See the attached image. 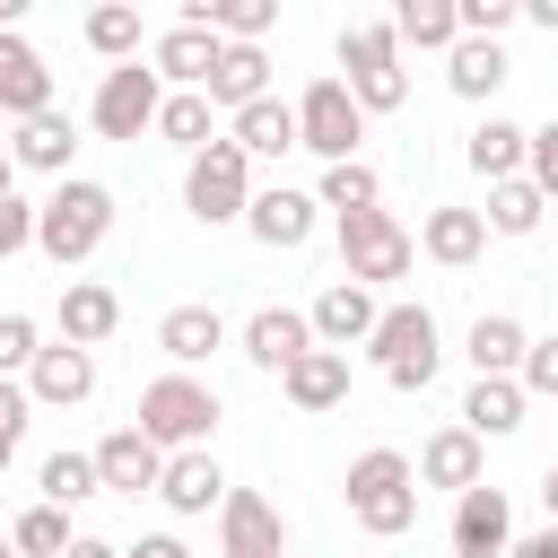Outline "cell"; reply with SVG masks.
Masks as SVG:
<instances>
[{"label":"cell","mask_w":558,"mask_h":558,"mask_svg":"<svg viewBox=\"0 0 558 558\" xmlns=\"http://www.w3.org/2000/svg\"><path fill=\"white\" fill-rule=\"evenodd\" d=\"M105 235H113V192H105V183L61 174V183H52V201H35V253H44V262L78 270Z\"/></svg>","instance_id":"obj_1"},{"label":"cell","mask_w":558,"mask_h":558,"mask_svg":"<svg viewBox=\"0 0 558 558\" xmlns=\"http://www.w3.org/2000/svg\"><path fill=\"white\" fill-rule=\"evenodd\" d=\"M349 514H357V532L401 541V532L418 523V480H410V453H392V445L357 453V462H349Z\"/></svg>","instance_id":"obj_2"},{"label":"cell","mask_w":558,"mask_h":558,"mask_svg":"<svg viewBox=\"0 0 558 558\" xmlns=\"http://www.w3.org/2000/svg\"><path fill=\"white\" fill-rule=\"evenodd\" d=\"M157 453H192V445H209L218 436V392L201 384V375H157L148 392H140V418H131Z\"/></svg>","instance_id":"obj_3"},{"label":"cell","mask_w":558,"mask_h":558,"mask_svg":"<svg viewBox=\"0 0 558 558\" xmlns=\"http://www.w3.org/2000/svg\"><path fill=\"white\" fill-rule=\"evenodd\" d=\"M340 87H349V105L357 113H392V105H410V70H401V44H392V26L375 17V26H340Z\"/></svg>","instance_id":"obj_4"},{"label":"cell","mask_w":558,"mask_h":558,"mask_svg":"<svg viewBox=\"0 0 558 558\" xmlns=\"http://www.w3.org/2000/svg\"><path fill=\"white\" fill-rule=\"evenodd\" d=\"M366 349H375V366H384L392 392H427V384H436V357H445L427 305H384L375 331H366Z\"/></svg>","instance_id":"obj_5"},{"label":"cell","mask_w":558,"mask_h":558,"mask_svg":"<svg viewBox=\"0 0 558 558\" xmlns=\"http://www.w3.org/2000/svg\"><path fill=\"white\" fill-rule=\"evenodd\" d=\"M288 113H296V148H314L323 166H349V157H357V140H366V113L349 105V87H340V78H314Z\"/></svg>","instance_id":"obj_6"},{"label":"cell","mask_w":558,"mask_h":558,"mask_svg":"<svg viewBox=\"0 0 558 558\" xmlns=\"http://www.w3.org/2000/svg\"><path fill=\"white\" fill-rule=\"evenodd\" d=\"M244 201H253V166H244L227 140H209L201 157H183V209H192L201 227H227V218H244Z\"/></svg>","instance_id":"obj_7"},{"label":"cell","mask_w":558,"mask_h":558,"mask_svg":"<svg viewBox=\"0 0 558 558\" xmlns=\"http://www.w3.org/2000/svg\"><path fill=\"white\" fill-rule=\"evenodd\" d=\"M410 227L392 218V209H357V218H340V270H349V288H375V279H401L410 270Z\"/></svg>","instance_id":"obj_8"},{"label":"cell","mask_w":558,"mask_h":558,"mask_svg":"<svg viewBox=\"0 0 558 558\" xmlns=\"http://www.w3.org/2000/svg\"><path fill=\"white\" fill-rule=\"evenodd\" d=\"M157 78L140 70V61H113L105 78H96V105H87V122H96V140H140L148 122H157Z\"/></svg>","instance_id":"obj_9"},{"label":"cell","mask_w":558,"mask_h":558,"mask_svg":"<svg viewBox=\"0 0 558 558\" xmlns=\"http://www.w3.org/2000/svg\"><path fill=\"white\" fill-rule=\"evenodd\" d=\"M218 558H288V523L262 488H227L218 497Z\"/></svg>","instance_id":"obj_10"},{"label":"cell","mask_w":558,"mask_h":558,"mask_svg":"<svg viewBox=\"0 0 558 558\" xmlns=\"http://www.w3.org/2000/svg\"><path fill=\"white\" fill-rule=\"evenodd\" d=\"M35 113H52V70L17 26H0V122H35Z\"/></svg>","instance_id":"obj_11"},{"label":"cell","mask_w":558,"mask_h":558,"mask_svg":"<svg viewBox=\"0 0 558 558\" xmlns=\"http://www.w3.org/2000/svg\"><path fill=\"white\" fill-rule=\"evenodd\" d=\"M506 541H514V506H506V488H462L453 497V558H506Z\"/></svg>","instance_id":"obj_12"},{"label":"cell","mask_w":558,"mask_h":558,"mask_svg":"<svg viewBox=\"0 0 558 558\" xmlns=\"http://www.w3.org/2000/svg\"><path fill=\"white\" fill-rule=\"evenodd\" d=\"M52 323H61V349H87L96 357V340H113V323H122V296L105 279H61Z\"/></svg>","instance_id":"obj_13"},{"label":"cell","mask_w":558,"mask_h":558,"mask_svg":"<svg viewBox=\"0 0 558 558\" xmlns=\"http://www.w3.org/2000/svg\"><path fill=\"white\" fill-rule=\"evenodd\" d=\"M375 314H384V305H375V288L331 279V288L305 305V331H314V349H340V357H349V340H366V331H375Z\"/></svg>","instance_id":"obj_14"},{"label":"cell","mask_w":558,"mask_h":558,"mask_svg":"<svg viewBox=\"0 0 558 558\" xmlns=\"http://www.w3.org/2000/svg\"><path fill=\"white\" fill-rule=\"evenodd\" d=\"M148 497H166L174 514H209V506L227 497V471H218L209 445H192V453H166V462H157V488H148Z\"/></svg>","instance_id":"obj_15"},{"label":"cell","mask_w":558,"mask_h":558,"mask_svg":"<svg viewBox=\"0 0 558 558\" xmlns=\"http://www.w3.org/2000/svg\"><path fill=\"white\" fill-rule=\"evenodd\" d=\"M244 227H253V244H270V253H296V244L314 235V192H288V183H270V192H253V201H244Z\"/></svg>","instance_id":"obj_16"},{"label":"cell","mask_w":558,"mask_h":558,"mask_svg":"<svg viewBox=\"0 0 558 558\" xmlns=\"http://www.w3.org/2000/svg\"><path fill=\"white\" fill-rule=\"evenodd\" d=\"M87 392H96V357H87V349H35V357H26V401L78 410Z\"/></svg>","instance_id":"obj_17"},{"label":"cell","mask_w":558,"mask_h":558,"mask_svg":"<svg viewBox=\"0 0 558 558\" xmlns=\"http://www.w3.org/2000/svg\"><path fill=\"white\" fill-rule=\"evenodd\" d=\"M87 462H96V488H113V497H148V488H157V462H166V453H157V445H148L140 427H113V436H105V445H96Z\"/></svg>","instance_id":"obj_18"},{"label":"cell","mask_w":558,"mask_h":558,"mask_svg":"<svg viewBox=\"0 0 558 558\" xmlns=\"http://www.w3.org/2000/svg\"><path fill=\"white\" fill-rule=\"evenodd\" d=\"M410 480H427V488H480L488 480V453H480V436H462V427H436L427 445H418V462H410Z\"/></svg>","instance_id":"obj_19"},{"label":"cell","mask_w":558,"mask_h":558,"mask_svg":"<svg viewBox=\"0 0 558 558\" xmlns=\"http://www.w3.org/2000/svg\"><path fill=\"white\" fill-rule=\"evenodd\" d=\"M201 96H209V105H227V113L262 105V96H270V61H262V44H218V61H209Z\"/></svg>","instance_id":"obj_20"},{"label":"cell","mask_w":558,"mask_h":558,"mask_svg":"<svg viewBox=\"0 0 558 558\" xmlns=\"http://www.w3.org/2000/svg\"><path fill=\"white\" fill-rule=\"evenodd\" d=\"M305 349H314V331H305V314H296V305H262V314L244 323V357H253L262 375H288Z\"/></svg>","instance_id":"obj_21"},{"label":"cell","mask_w":558,"mask_h":558,"mask_svg":"<svg viewBox=\"0 0 558 558\" xmlns=\"http://www.w3.org/2000/svg\"><path fill=\"white\" fill-rule=\"evenodd\" d=\"M209 61H218V35H209V26H166V35L148 44V78H157V87H166V78H174V87H201Z\"/></svg>","instance_id":"obj_22"},{"label":"cell","mask_w":558,"mask_h":558,"mask_svg":"<svg viewBox=\"0 0 558 558\" xmlns=\"http://www.w3.org/2000/svg\"><path fill=\"white\" fill-rule=\"evenodd\" d=\"M70 157H78V131H70L61 105L35 113V122H17V140H9V166H35V174H70Z\"/></svg>","instance_id":"obj_23"},{"label":"cell","mask_w":558,"mask_h":558,"mask_svg":"<svg viewBox=\"0 0 558 558\" xmlns=\"http://www.w3.org/2000/svg\"><path fill=\"white\" fill-rule=\"evenodd\" d=\"M279 392H288L296 410H340V401H349V357H340V349H305V357L279 375Z\"/></svg>","instance_id":"obj_24"},{"label":"cell","mask_w":558,"mask_h":558,"mask_svg":"<svg viewBox=\"0 0 558 558\" xmlns=\"http://www.w3.org/2000/svg\"><path fill=\"white\" fill-rule=\"evenodd\" d=\"M418 244H427V262H445V270H471V262L488 253V227H480V209H427Z\"/></svg>","instance_id":"obj_25"},{"label":"cell","mask_w":558,"mask_h":558,"mask_svg":"<svg viewBox=\"0 0 558 558\" xmlns=\"http://www.w3.org/2000/svg\"><path fill=\"white\" fill-rule=\"evenodd\" d=\"M157 349L174 357V375H183V366H201L209 349H227V323H218V305H174V314L157 323Z\"/></svg>","instance_id":"obj_26"},{"label":"cell","mask_w":558,"mask_h":558,"mask_svg":"<svg viewBox=\"0 0 558 558\" xmlns=\"http://www.w3.org/2000/svg\"><path fill=\"white\" fill-rule=\"evenodd\" d=\"M227 148H235L244 166H253V157H279V148H296V113H288L279 96H262V105H244V113H235Z\"/></svg>","instance_id":"obj_27"},{"label":"cell","mask_w":558,"mask_h":558,"mask_svg":"<svg viewBox=\"0 0 558 558\" xmlns=\"http://www.w3.org/2000/svg\"><path fill=\"white\" fill-rule=\"evenodd\" d=\"M523 427V392H514V375H480L471 384V401H462V436H514Z\"/></svg>","instance_id":"obj_28"},{"label":"cell","mask_w":558,"mask_h":558,"mask_svg":"<svg viewBox=\"0 0 558 558\" xmlns=\"http://www.w3.org/2000/svg\"><path fill=\"white\" fill-rule=\"evenodd\" d=\"M445 87H453V96H471V105H480V96H497V87H506V52H497V44H480V35H453V52H445Z\"/></svg>","instance_id":"obj_29"},{"label":"cell","mask_w":558,"mask_h":558,"mask_svg":"<svg viewBox=\"0 0 558 558\" xmlns=\"http://www.w3.org/2000/svg\"><path fill=\"white\" fill-rule=\"evenodd\" d=\"M166 148H183V157H201L218 131H209V96L201 87H174V96H157V122H148Z\"/></svg>","instance_id":"obj_30"},{"label":"cell","mask_w":558,"mask_h":558,"mask_svg":"<svg viewBox=\"0 0 558 558\" xmlns=\"http://www.w3.org/2000/svg\"><path fill=\"white\" fill-rule=\"evenodd\" d=\"M314 209H331V218L384 209V183H375V166H366V157H349V166H323V183H314Z\"/></svg>","instance_id":"obj_31"},{"label":"cell","mask_w":558,"mask_h":558,"mask_svg":"<svg viewBox=\"0 0 558 558\" xmlns=\"http://www.w3.org/2000/svg\"><path fill=\"white\" fill-rule=\"evenodd\" d=\"M471 174H488V183H506V174H523V122H506V113H488V122L471 131Z\"/></svg>","instance_id":"obj_32"},{"label":"cell","mask_w":558,"mask_h":558,"mask_svg":"<svg viewBox=\"0 0 558 558\" xmlns=\"http://www.w3.org/2000/svg\"><path fill=\"white\" fill-rule=\"evenodd\" d=\"M541 209H549V201H541L523 174H506V183H488V209H480V227H488V235H532V227H541Z\"/></svg>","instance_id":"obj_33"},{"label":"cell","mask_w":558,"mask_h":558,"mask_svg":"<svg viewBox=\"0 0 558 558\" xmlns=\"http://www.w3.org/2000/svg\"><path fill=\"white\" fill-rule=\"evenodd\" d=\"M392 44L453 52V0H401V9H392Z\"/></svg>","instance_id":"obj_34"},{"label":"cell","mask_w":558,"mask_h":558,"mask_svg":"<svg viewBox=\"0 0 558 558\" xmlns=\"http://www.w3.org/2000/svg\"><path fill=\"white\" fill-rule=\"evenodd\" d=\"M523 340H532V331H523L514 314H480V323H471V366H480V375H514Z\"/></svg>","instance_id":"obj_35"},{"label":"cell","mask_w":558,"mask_h":558,"mask_svg":"<svg viewBox=\"0 0 558 558\" xmlns=\"http://www.w3.org/2000/svg\"><path fill=\"white\" fill-rule=\"evenodd\" d=\"M87 44H96L105 61H140V9H131V0L87 9Z\"/></svg>","instance_id":"obj_36"},{"label":"cell","mask_w":558,"mask_h":558,"mask_svg":"<svg viewBox=\"0 0 558 558\" xmlns=\"http://www.w3.org/2000/svg\"><path fill=\"white\" fill-rule=\"evenodd\" d=\"M35 488H44V506H78V497H96V462L87 453H44V471H35Z\"/></svg>","instance_id":"obj_37"},{"label":"cell","mask_w":558,"mask_h":558,"mask_svg":"<svg viewBox=\"0 0 558 558\" xmlns=\"http://www.w3.org/2000/svg\"><path fill=\"white\" fill-rule=\"evenodd\" d=\"M9 549H17V558H61V549H70V514H61V506H26V514L9 523Z\"/></svg>","instance_id":"obj_38"},{"label":"cell","mask_w":558,"mask_h":558,"mask_svg":"<svg viewBox=\"0 0 558 558\" xmlns=\"http://www.w3.org/2000/svg\"><path fill=\"white\" fill-rule=\"evenodd\" d=\"M523 183H532L541 201H558V122L523 131Z\"/></svg>","instance_id":"obj_39"},{"label":"cell","mask_w":558,"mask_h":558,"mask_svg":"<svg viewBox=\"0 0 558 558\" xmlns=\"http://www.w3.org/2000/svg\"><path fill=\"white\" fill-rule=\"evenodd\" d=\"M514 392L532 401V392H558V340H523V357H514Z\"/></svg>","instance_id":"obj_40"},{"label":"cell","mask_w":558,"mask_h":558,"mask_svg":"<svg viewBox=\"0 0 558 558\" xmlns=\"http://www.w3.org/2000/svg\"><path fill=\"white\" fill-rule=\"evenodd\" d=\"M44 349V331H35V314H0V375L17 384L26 375V357Z\"/></svg>","instance_id":"obj_41"},{"label":"cell","mask_w":558,"mask_h":558,"mask_svg":"<svg viewBox=\"0 0 558 558\" xmlns=\"http://www.w3.org/2000/svg\"><path fill=\"white\" fill-rule=\"evenodd\" d=\"M26 244H35V201L0 192V262H9V253H26Z\"/></svg>","instance_id":"obj_42"},{"label":"cell","mask_w":558,"mask_h":558,"mask_svg":"<svg viewBox=\"0 0 558 558\" xmlns=\"http://www.w3.org/2000/svg\"><path fill=\"white\" fill-rule=\"evenodd\" d=\"M26 410H35V401H26V384H9V375H0V436H26Z\"/></svg>","instance_id":"obj_43"},{"label":"cell","mask_w":558,"mask_h":558,"mask_svg":"<svg viewBox=\"0 0 558 558\" xmlns=\"http://www.w3.org/2000/svg\"><path fill=\"white\" fill-rule=\"evenodd\" d=\"M122 558H192V549H183V541H174V532H148V541H131V549H122Z\"/></svg>","instance_id":"obj_44"},{"label":"cell","mask_w":558,"mask_h":558,"mask_svg":"<svg viewBox=\"0 0 558 558\" xmlns=\"http://www.w3.org/2000/svg\"><path fill=\"white\" fill-rule=\"evenodd\" d=\"M506 558H558V532H523V541H506Z\"/></svg>","instance_id":"obj_45"},{"label":"cell","mask_w":558,"mask_h":558,"mask_svg":"<svg viewBox=\"0 0 558 558\" xmlns=\"http://www.w3.org/2000/svg\"><path fill=\"white\" fill-rule=\"evenodd\" d=\"M61 558H122V549H113V541H96V532H70V549H61Z\"/></svg>","instance_id":"obj_46"},{"label":"cell","mask_w":558,"mask_h":558,"mask_svg":"<svg viewBox=\"0 0 558 558\" xmlns=\"http://www.w3.org/2000/svg\"><path fill=\"white\" fill-rule=\"evenodd\" d=\"M9 174H17V166H9V148H0V192H9Z\"/></svg>","instance_id":"obj_47"},{"label":"cell","mask_w":558,"mask_h":558,"mask_svg":"<svg viewBox=\"0 0 558 558\" xmlns=\"http://www.w3.org/2000/svg\"><path fill=\"white\" fill-rule=\"evenodd\" d=\"M9 453H17V436H0V471H9Z\"/></svg>","instance_id":"obj_48"},{"label":"cell","mask_w":558,"mask_h":558,"mask_svg":"<svg viewBox=\"0 0 558 558\" xmlns=\"http://www.w3.org/2000/svg\"><path fill=\"white\" fill-rule=\"evenodd\" d=\"M0 26H17V0H0Z\"/></svg>","instance_id":"obj_49"},{"label":"cell","mask_w":558,"mask_h":558,"mask_svg":"<svg viewBox=\"0 0 558 558\" xmlns=\"http://www.w3.org/2000/svg\"><path fill=\"white\" fill-rule=\"evenodd\" d=\"M0 558H17V549H9V532H0Z\"/></svg>","instance_id":"obj_50"},{"label":"cell","mask_w":558,"mask_h":558,"mask_svg":"<svg viewBox=\"0 0 558 558\" xmlns=\"http://www.w3.org/2000/svg\"><path fill=\"white\" fill-rule=\"evenodd\" d=\"M288 558H296V549H288Z\"/></svg>","instance_id":"obj_51"}]
</instances>
